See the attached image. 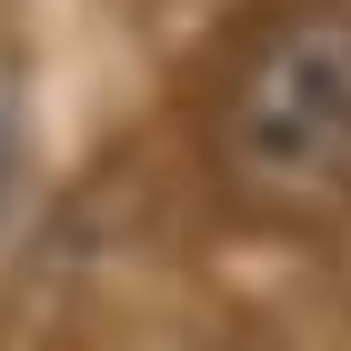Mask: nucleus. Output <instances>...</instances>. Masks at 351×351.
<instances>
[{"label":"nucleus","instance_id":"f257e3e1","mask_svg":"<svg viewBox=\"0 0 351 351\" xmlns=\"http://www.w3.org/2000/svg\"><path fill=\"white\" fill-rule=\"evenodd\" d=\"M211 171L271 221L351 211V0H281L211 90Z\"/></svg>","mask_w":351,"mask_h":351},{"label":"nucleus","instance_id":"f03ea898","mask_svg":"<svg viewBox=\"0 0 351 351\" xmlns=\"http://www.w3.org/2000/svg\"><path fill=\"white\" fill-rule=\"evenodd\" d=\"M10 171H21V110H10V71H0V201H10Z\"/></svg>","mask_w":351,"mask_h":351}]
</instances>
